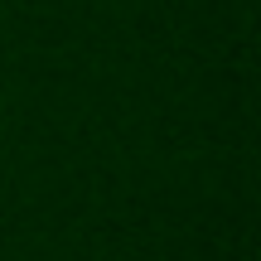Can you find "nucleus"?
Listing matches in <instances>:
<instances>
[]
</instances>
